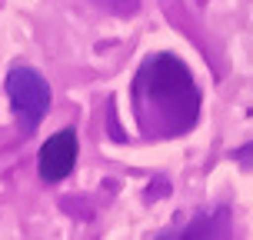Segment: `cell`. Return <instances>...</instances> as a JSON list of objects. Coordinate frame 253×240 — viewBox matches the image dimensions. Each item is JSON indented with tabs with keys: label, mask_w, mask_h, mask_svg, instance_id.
Listing matches in <instances>:
<instances>
[{
	"label": "cell",
	"mask_w": 253,
	"mask_h": 240,
	"mask_svg": "<svg viewBox=\"0 0 253 240\" xmlns=\"http://www.w3.org/2000/svg\"><path fill=\"white\" fill-rule=\"evenodd\" d=\"M77 153H80V144H77V134L67 127V130H57L37 153V167L40 177L47 184H57V180L70 177V170L77 167Z\"/></svg>",
	"instance_id": "cell-3"
},
{
	"label": "cell",
	"mask_w": 253,
	"mask_h": 240,
	"mask_svg": "<svg viewBox=\"0 0 253 240\" xmlns=\"http://www.w3.org/2000/svg\"><path fill=\"white\" fill-rule=\"evenodd\" d=\"M133 110L143 134L177 137L190 130L200 114V90L187 63L173 53L150 57L133 80Z\"/></svg>",
	"instance_id": "cell-1"
},
{
	"label": "cell",
	"mask_w": 253,
	"mask_h": 240,
	"mask_svg": "<svg viewBox=\"0 0 253 240\" xmlns=\"http://www.w3.org/2000/svg\"><path fill=\"white\" fill-rule=\"evenodd\" d=\"M7 97H10L20 130L34 134L40 120L47 117V107H50V84L30 67H13L7 74Z\"/></svg>",
	"instance_id": "cell-2"
}]
</instances>
